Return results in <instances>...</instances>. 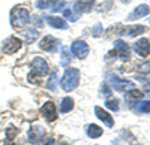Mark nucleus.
Returning <instances> with one entry per match:
<instances>
[{
    "label": "nucleus",
    "instance_id": "obj_10",
    "mask_svg": "<svg viewBox=\"0 0 150 145\" xmlns=\"http://www.w3.org/2000/svg\"><path fill=\"white\" fill-rule=\"evenodd\" d=\"M60 45V42L57 39H54L53 36H45V38L39 42V46L42 48L44 51H48V53H51V51H56L57 50V46Z\"/></svg>",
    "mask_w": 150,
    "mask_h": 145
},
{
    "label": "nucleus",
    "instance_id": "obj_12",
    "mask_svg": "<svg viewBox=\"0 0 150 145\" xmlns=\"http://www.w3.org/2000/svg\"><path fill=\"white\" fill-rule=\"evenodd\" d=\"M149 12H150V8H149L147 5H140L138 8H135V9H134V12H132V14H129L128 20H129V21H134V20H140V18L146 17V15L149 14Z\"/></svg>",
    "mask_w": 150,
    "mask_h": 145
},
{
    "label": "nucleus",
    "instance_id": "obj_13",
    "mask_svg": "<svg viewBox=\"0 0 150 145\" xmlns=\"http://www.w3.org/2000/svg\"><path fill=\"white\" fill-rule=\"evenodd\" d=\"M135 51L141 57H147L150 54V42L147 39H140L138 42L135 43Z\"/></svg>",
    "mask_w": 150,
    "mask_h": 145
},
{
    "label": "nucleus",
    "instance_id": "obj_9",
    "mask_svg": "<svg viewBox=\"0 0 150 145\" xmlns=\"http://www.w3.org/2000/svg\"><path fill=\"white\" fill-rule=\"evenodd\" d=\"M41 112H42V115L45 117V120H48V121H54V120L57 118V111H56L54 102H47V103L41 108Z\"/></svg>",
    "mask_w": 150,
    "mask_h": 145
},
{
    "label": "nucleus",
    "instance_id": "obj_6",
    "mask_svg": "<svg viewBox=\"0 0 150 145\" xmlns=\"http://www.w3.org/2000/svg\"><path fill=\"white\" fill-rule=\"evenodd\" d=\"M71 51L75 57L86 58L87 55H89V45H87L84 41H75L71 45Z\"/></svg>",
    "mask_w": 150,
    "mask_h": 145
},
{
    "label": "nucleus",
    "instance_id": "obj_20",
    "mask_svg": "<svg viewBox=\"0 0 150 145\" xmlns=\"http://www.w3.org/2000/svg\"><path fill=\"white\" fill-rule=\"evenodd\" d=\"M72 108H74V100L71 97H65L62 100V103H60V111L62 112H69Z\"/></svg>",
    "mask_w": 150,
    "mask_h": 145
},
{
    "label": "nucleus",
    "instance_id": "obj_27",
    "mask_svg": "<svg viewBox=\"0 0 150 145\" xmlns=\"http://www.w3.org/2000/svg\"><path fill=\"white\" fill-rule=\"evenodd\" d=\"M69 62H71V55H69V53L66 50H63V53H62V63L68 64Z\"/></svg>",
    "mask_w": 150,
    "mask_h": 145
},
{
    "label": "nucleus",
    "instance_id": "obj_18",
    "mask_svg": "<svg viewBox=\"0 0 150 145\" xmlns=\"http://www.w3.org/2000/svg\"><path fill=\"white\" fill-rule=\"evenodd\" d=\"M63 15H65V18L66 20H69L71 22H75V21H78V18H80V12L75 9L74 6L72 8H66L65 6V11H63Z\"/></svg>",
    "mask_w": 150,
    "mask_h": 145
},
{
    "label": "nucleus",
    "instance_id": "obj_30",
    "mask_svg": "<svg viewBox=\"0 0 150 145\" xmlns=\"http://www.w3.org/2000/svg\"><path fill=\"white\" fill-rule=\"evenodd\" d=\"M102 93L105 94V97H108V96H111V90H110V87H108V84H102Z\"/></svg>",
    "mask_w": 150,
    "mask_h": 145
},
{
    "label": "nucleus",
    "instance_id": "obj_22",
    "mask_svg": "<svg viewBox=\"0 0 150 145\" xmlns=\"http://www.w3.org/2000/svg\"><path fill=\"white\" fill-rule=\"evenodd\" d=\"M17 135H18V130H17L14 126H9L8 130H6V139H8V141H12Z\"/></svg>",
    "mask_w": 150,
    "mask_h": 145
},
{
    "label": "nucleus",
    "instance_id": "obj_19",
    "mask_svg": "<svg viewBox=\"0 0 150 145\" xmlns=\"http://www.w3.org/2000/svg\"><path fill=\"white\" fill-rule=\"evenodd\" d=\"M87 135H89L90 138H93V139H96L99 136H102V129L99 126H96V124H90L89 127H87Z\"/></svg>",
    "mask_w": 150,
    "mask_h": 145
},
{
    "label": "nucleus",
    "instance_id": "obj_8",
    "mask_svg": "<svg viewBox=\"0 0 150 145\" xmlns=\"http://www.w3.org/2000/svg\"><path fill=\"white\" fill-rule=\"evenodd\" d=\"M114 54L119 55L122 60H129V46L123 41H116L114 42Z\"/></svg>",
    "mask_w": 150,
    "mask_h": 145
},
{
    "label": "nucleus",
    "instance_id": "obj_29",
    "mask_svg": "<svg viewBox=\"0 0 150 145\" xmlns=\"http://www.w3.org/2000/svg\"><path fill=\"white\" fill-rule=\"evenodd\" d=\"M138 69H140V72H143V74H149V72H150V63H144Z\"/></svg>",
    "mask_w": 150,
    "mask_h": 145
},
{
    "label": "nucleus",
    "instance_id": "obj_5",
    "mask_svg": "<svg viewBox=\"0 0 150 145\" xmlns=\"http://www.w3.org/2000/svg\"><path fill=\"white\" fill-rule=\"evenodd\" d=\"M110 82L114 87V90L117 91H129L134 88V82L132 81H126V79H120L114 75H110Z\"/></svg>",
    "mask_w": 150,
    "mask_h": 145
},
{
    "label": "nucleus",
    "instance_id": "obj_11",
    "mask_svg": "<svg viewBox=\"0 0 150 145\" xmlns=\"http://www.w3.org/2000/svg\"><path fill=\"white\" fill-rule=\"evenodd\" d=\"M45 136V130L41 127V126H33L30 130H29V141L32 144H38L41 142Z\"/></svg>",
    "mask_w": 150,
    "mask_h": 145
},
{
    "label": "nucleus",
    "instance_id": "obj_16",
    "mask_svg": "<svg viewBox=\"0 0 150 145\" xmlns=\"http://www.w3.org/2000/svg\"><path fill=\"white\" fill-rule=\"evenodd\" d=\"M45 20H47V22L50 24V26L54 27V29H60V30L68 29L66 21L62 20V18H59V17H51V15H48V17H45Z\"/></svg>",
    "mask_w": 150,
    "mask_h": 145
},
{
    "label": "nucleus",
    "instance_id": "obj_14",
    "mask_svg": "<svg viewBox=\"0 0 150 145\" xmlns=\"http://www.w3.org/2000/svg\"><path fill=\"white\" fill-rule=\"evenodd\" d=\"M95 6V0H78L74 3V8L77 9L80 14L81 12H90Z\"/></svg>",
    "mask_w": 150,
    "mask_h": 145
},
{
    "label": "nucleus",
    "instance_id": "obj_1",
    "mask_svg": "<svg viewBox=\"0 0 150 145\" xmlns=\"http://www.w3.org/2000/svg\"><path fill=\"white\" fill-rule=\"evenodd\" d=\"M48 75V64L44 58L41 57H35L33 62H32V72L29 75V81L38 84L41 78Z\"/></svg>",
    "mask_w": 150,
    "mask_h": 145
},
{
    "label": "nucleus",
    "instance_id": "obj_17",
    "mask_svg": "<svg viewBox=\"0 0 150 145\" xmlns=\"http://www.w3.org/2000/svg\"><path fill=\"white\" fill-rule=\"evenodd\" d=\"M146 30H147V29L143 27V26H129V27H126V29H123L122 34H125V36H138V34L144 33Z\"/></svg>",
    "mask_w": 150,
    "mask_h": 145
},
{
    "label": "nucleus",
    "instance_id": "obj_4",
    "mask_svg": "<svg viewBox=\"0 0 150 145\" xmlns=\"http://www.w3.org/2000/svg\"><path fill=\"white\" fill-rule=\"evenodd\" d=\"M36 6L39 9H50L51 12H59L60 9L66 6V3L62 2V0H39Z\"/></svg>",
    "mask_w": 150,
    "mask_h": 145
},
{
    "label": "nucleus",
    "instance_id": "obj_23",
    "mask_svg": "<svg viewBox=\"0 0 150 145\" xmlns=\"http://www.w3.org/2000/svg\"><path fill=\"white\" fill-rule=\"evenodd\" d=\"M128 93V96L129 97H132V99H143L144 97V94H143V91H138V90H129V91H126Z\"/></svg>",
    "mask_w": 150,
    "mask_h": 145
},
{
    "label": "nucleus",
    "instance_id": "obj_25",
    "mask_svg": "<svg viewBox=\"0 0 150 145\" xmlns=\"http://www.w3.org/2000/svg\"><path fill=\"white\" fill-rule=\"evenodd\" d=\"M140 112H150V102H143L140 105H137Z\"/></svg>",
    "mask_w": 150,
    "mask_h": 145
},
{
    "label": "nucleus",
    "instance_id": "obj_31",
    "mask_svg": "<svg viewBox=\"0 0 150 145\" xmlns=\"http://www.w3.org/2000/svg\"><path fill=\"white\" fill-rule=\"evenodd\" d=\"M33 21L36 22V26H42V18L41 17H33Z\"/></svg>",
    "mask_w": 150,
    "mask_h": 145
},
{
    "label": "nucleus",
    "instance_id": "obj_7",
    "mask_svg": "<svg viewBox=\"0 0 150 145\" xmlns=\"http://www.w3.org/2000/svg\"><path fill=\"white\" fill-rule=\"evenodd\" d=\"M20 48H21V41L18 38H14V36H11V38H8L3 42V51L6 54H14Z\"/></svg>",
    "mask_w": 150,
    "mask_h": 145
},
{
    "label": "nucleus",
    "instance_id": "obj_33",
    "mask_svg": "<svg viewBox=\"0 0 150 145\" xmlns=\"http://www.w3.org/2000/svg\"><path fill=\"white\" fill-rule=\"evenodd\" d=\"M122 2H125V3H126V2H129V0H122Z\"/></svg>",
    "mask_w": 150,
    "mask_h": 145
},
{
    "label": "nucleus",
    "instance_id": "obj_15",
    "mask_svg": "<svg viewBox=\"0 0 150 145\" xmlns=\"http://www.w3.org/2000/svg\"><path fill=\"white\" fill-rule=\"evenodd\" d=\"M95 114H96V117H98V118H101V120H102V121H104L108 127H112V126H114V120H112V117H111L107 111H104L102 108L96 106V108H95Z\"/></svg>",
    "mask_w": 150,
    "mask_h": 145
},
{
    "label": "nucleus",
    "instance_id": "obj_21",
    "mask_svg": "<svg viewBox=\"0 0 150 145\" xmlns=\"http://www.w3.org/2000/svg\"><path fill=\"white\" fill-rule=\"evenodd\" d=\"M47 87L50 90H56V87H57V72H53L51 74V76H50V79L47 82Z\"/></svg>",
    "mask_w": 150,
    "mask_h": 145
},
{
    "label": "nucleus",
    "instance_id": "obj_32",
    "mask_svg": "<svg viewBox=\"0 0 150 145\" xmlns=\"http://www.w3.org/2000/svg\"><path fill=\"white\" fill-rule=\"evenodd\" d=\"M44 145H54V139H50L47 144H44Z\"/></svg>",
    "mask_w": 150,
    "mask_h": 145
},
{
    "label": "nucleus",
    "instance_id": "obj_28",
    "mask_svg": "<svg viewBox=\"0 0 150 145\" xmlns=\"http://www.w3.org/2000/svg\"><path fill=\"white\" fill-rule=\"evenodd\" d=\"M101 33H102V26H101V24H96V26L93 27V36H95V38H99Z\"/></svg>",
    "mask_w": 150,
    "mask_h": 145
},
{
    "label": "nucleus",
    "instance_id": "obj_3",
    "mask_svg": "<svg viewBox=\"0 0 150 145\" xmlns=\"http://www.w3.org/2000/svg\"><path fill=\"white\" fill-rule=\"evenodd\" d=\"M30 20V12L26 8H15L11 12V24L15 29H23Z\"/></svg>",
    "mask_w": 150,
    "mask_h": 145
},
{
    "label": "nucleus",
    "instance_id": "obj_24",
    "mask_svg": "<svg viewBox=\"0 0 150 145\" xmlns=\"http://www.w3.org/2000/svg\"><path fill=\"white\" fill-rule=\"evenodd\" d=\"M105 106L110 108L111 111L117 112V111H119V100H107V102H105Z\"/></svg>",
    "mask_w": 150,
    "mask_h": 145
},
{
    "label": "nucleus",
    "instance_id": "obj_26",
    "mask_svg": "<svg viewBox=\"0 0 150 145\" xmlns=\"http://www.w3.org/2000/svg\"><path fill=\"white\" fill-rule=\"evenodd\" d=\"M36 36H38V30H35V29H30V30H29V33H27V41H29L30 43H32V42H35Z\"/></svg>",
    "mask_w": 150,
    "mask_h": 145
},
{
    "label": "nucleus",
    "instance_id": "obj_2",
    "mask_svg": "<svg viewBox=\"0 0 150 145\" xmlns=\"http://www.w3.org/2000/svg\"><path fill=\"white\" fill-rule=\"evenodd\" d=\"M78 82H80V72L77 69H66L63 78H62V88L65 91H72L78 87Z\"/></svg>",
    "mask_w": 150,
    "mask_h": 145
}]
</instances>
